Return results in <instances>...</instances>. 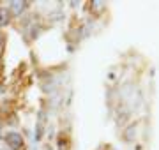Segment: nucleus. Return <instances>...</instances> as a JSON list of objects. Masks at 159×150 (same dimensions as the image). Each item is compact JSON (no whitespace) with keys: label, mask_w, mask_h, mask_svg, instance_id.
Returning a JSON list of instances; mask_svg holds the SVG:
<instances>
[{"label":"nucleus","mask_w":159,"mask_h":150,"mask_svg":"<svg viewBox=\"0 0 159 150\" xmlns=\"http://www.w3.org/2000/svg\"><path fill=\"white\" fill-rule=\"evenodd\" d=\"M4 141H6V145H9V148H12V150H23V147H25L23 136L20 133H16V131H11V133L4 134Z\"/></svg>","instance_id":"1"},{"label":"nucleus","mask_w":159,"mask_h":150,"mask_svg":"<svg viewBox=\"0 0 159 150\" xmlns=\"http://www.w3.org/2000/svg\"><path fill=\"white\" fill-rule=\"evenodd\" d=\"M27 7H29V2H25V0L11 2V6H9V14H12V16H20Z\"/></svg>","instance_id":"2"},{"label":"nucleus","mask_w":159,"mask_h":150,"mask_svg":"<svg viewBox=\"0 0 159 150\" xmlns=\"http://www.w3.org/2000/svg\"><path fill=\"white\" fill-rule=\"evenodd\" d=\"M57 147H58V150H69L71 148V138H69L67 133H60L58 134Z\"/></svg>","instance_id":"3"},{"label":"nucleus","mask_w":159,"mask_h":150,"mask_svg":"<svg viewBox=\"0 0 159 150\" xmlns=\"http://www.w3.org/2000/svg\"><path fill=\"white\" fill-rule=\"evenodd\" d=\"M9 11L7 9H0V27H6L7 23H9Z\"/></svg>","instance_id":"4"},{"label":"nucleus","mask_w":159,"mask_h":150,"mask_svg":"<svg viewBox=\"0 0 159 150\" xmlns=\"http://www.w3.org/2000/svg\"><path fill=\"white\" fill-rule=\"evenodd\" d=\"M89 4H90V9L96 12V14H99V12L102 11V7H104L102 6V2H89Z\"/></svg>","instance_id":"5"}]
</instances>
